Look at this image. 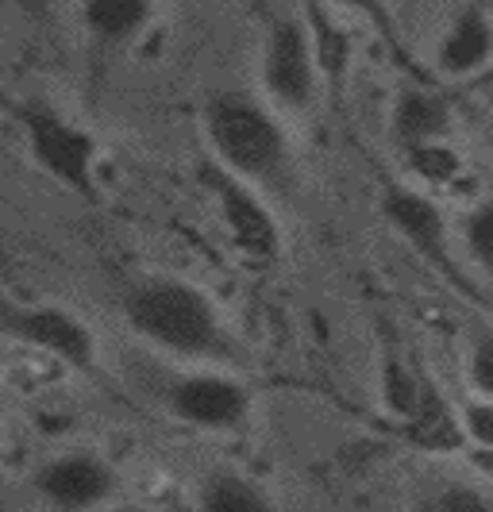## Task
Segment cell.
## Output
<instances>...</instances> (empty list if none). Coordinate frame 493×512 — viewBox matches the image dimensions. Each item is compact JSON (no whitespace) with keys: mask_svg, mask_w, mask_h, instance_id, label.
Returning a JSON list of instances; mask_svg holds the SVG:
<instances>
[{"mask_svg":"<svg viewBox=\"0 0 493 512\" xmlns=\"http://www.w3.org/2000/svg\"><path fill=\"white\" fill-rule=\"evenodd\" d=\"M131 328L182 359H235V343L228 339L220 316L212 312L201 289L185 282H143L128 293Z\"/></svg>","mask_w":493,"mask_h":512,"instance_id":"6da1fadb","label":"cell"},{"mask_svg":"<svg viewBox=\"0 0 493 512\" xmlns=\"http://www.w3.org/2000/svg\"><path fill=\"white\" fill-rule=\"evenodd\" d=\"M205 124L212 151L220 154V162L232 174L286 189L293 174L286 131L274 124V116L259 101L243 93H220L208 101Z\"/></svg>","mask_w":493,"mask_h":512,"instance_id":"7a4b0ae2","label":"cell"},{"mask_svg":"<svg viewBox=\"0 0 493 512\" xmlns=\"http://www.w3.org/2000/svg\"><path fill=\"white\" fill-rule=\"evenodd\" d=\"M24 128L27 147L39 158V166L62 185H70L74 193L89 197L93 193V166H97V139L39 101H31L24 108Z\"/></svg>","mask_w":493,"mask_h":512,"instance_id":"3957f363","label":"cell"},{"mask_svg":"<svg viewBox=\"0 0 493 512\" xmlns=\"http://www.w3.org/2000/svg\"><path fill=\"white\" fill-rule=\"evenodd\" d=\"M320 62L312 51V35L297 20H274L262 51V85L286 108H305L316 97Z\"/></svg>","mask_w":493,"mask_h":512,"instance_id":"277c9868","label":"cell"},{"mask_svg":"<svg viewBox=\"0 0 493 512\" xmlns=\"http://www.w3.org/2000/svg\"><path fill=\"white\" fill-rule=\"evenodd\" d=\"M162 401L178 420L212 432L235 428L251 409L247 385H239L228 374H182L162 389Z\"/></svg>","mask_w":493,"mask_h":512,"instance_id":"5b68a950","label":"cell"},{"mask_svg":"<svg viewBox=\"0 0 493 512\" xmlns=\"http://www.w3.org/2000/svg\"><path fill=\"white\" fill-rule=\"evenodd\" d=\"M4 328L12 339L20 343H31L39 351H47L54 359L70 362L78 370H89L97 362V339L93 332L81 324L74 312L54 305H39V308H8L4 312Z\"/></svg>","mask_w":493,"mask_h":512,"instance_id":"8992f818","label":"cell"},{"mask_svg":"<svg viewBox=\"0 0 493 512\" xmlns=\"http://www.w3.org/2000/svg\"><path fill=\"white\" fill-rule=\"evenodd\" d=\"M208 181V189L216 193V205H220V216L232 231L235 247L247 251L255 258H270L278 251V224L270 216V208L255 197V189L247 185V178L232 174L228 166L216 170V166H205L201 170Z\"/></svg>","mask_w":493,"mask_h":512,"instance_id":"52a82bcc","label":"cell"},{"mask_svg":"<svg viewBox=\"0 0 493 512\" xmlns=\"http://www.w3.org/2000/svg\"><path fill=\"white\" fill-rule=\"evenodd\" d=\"M35 489L58 509H89L116 489V474L97 455H66L35 474Z\"/></svg>","mask_w":493,"mask_h":512,"instance_id":"ba28073f","label":"cell"},{"mask_svg":"<svg viewBox=\"0 0 493 512\" xmlns=\"http://www.w3.org/2000/svg\"><path fill=\"white\" fill-rule=\"evenodd\" d=\"M382 212L428 262H436L443 270L451 266V258H447V224H443L440 208L432 205L428 197H420L413 189H401V185H390L386 197H382Z\"/></svg>","mask_w":493,"mask_h":512,"instance_id":"9c48e42d","label":"cell"},{"mask_svg":"<svg viewBox=\"0 0 493 512\" xmlns=\"http://www.w3.org/2000/svg\"><path fill=\"white\" fill-rule=\"evenodd\" d=\"M493 54V27L490 16L482 8H467L455 16L451 31L440 43V70L443 74H474L478 66H486Z\"/></svg>","mask_w":493,"mask_h":512,"instance_id":"30bf717a","label":"cell"},{"mask_svg":"<svg viewBox=\"0 0 493 512\" xmlns=\"http://www.w3.org/2000/svg\"><path fill=\"white\" fill-rule=\"evenodd\" d=\"M447 108L443 101H436L432 93L424 89H409L401 101H397V112H393V131L405 147H420V143H440L447 135Z\"/></svg>","mask_w":493,"mask_h":512,"instance_id":"8fae6325","label":"cell"},{"mask_svg":"<svg viewBox=\"0 0 493 512\" xmlns=\"http://www.w3.org/2000/svg\"><path fill=\"white\" fill-rule=\"evenodd\" d=\"M81 16L101 43H128L151 20V0H85Z\"/></svg>","mask_w":493,"mask_h":512,"instance_id":"7c38bea8","label":"cell"},{"mask_svg":"<svg viewBox=\"0 0 493 512\" xmlns=\"http://www.w3.org/2000/svg\"><path fill=\"white\" fill-rule=\"evenodd\" d=\"M309 35L316 62H320V74L332 77V81H343L347 62H351V39H347L343 27L332 24V16H328V8L320 0L309 4Z\"/></svg>","mask_w":493,"mask_h":512,"instance_id":"4fadbf2b","label":"cell"},{"mask_svg":"<svg viewBox=\"0 0 493 512\" xmlns=\"http://www.w3.org/2000/svg\"><path fill=\"white\" fill-rule=\"evenodd\" d=\"M197 505L212 512H262L270 509V497H262L259 486L251 478L224 470V474H212L205 486H201Z\"/></svg>","mask_w":493,"mask_h":512,"instance_id":"5bb4252c","label":"cell"},{"mask_svg":"<svg viewBox=\"0 0 493 512\" xmlns=\"http://www.w3.org/2000/svg\"><path fill=\"white\" fill-rule=\"evenodd\" d=\"M424 389L428 385H420L401 366V362H386V374H382V393H386V405H390L393 416H401V420H413V412L420 409V401H424Z\"/></svg>","mask_w":493,"mask_h":512,"instance_id":"9a60e30c","label":"cell"},{"mask_svg":"<svg viewBox=\"0 0 493 512\" xmlns=\"http://www.w3.org/2000/svg\"><path fill=\"white\" fill-rule=\"evenodd\" d=\"M463 239L474 262H482L486 270H493V201L478 205L463 224Z\"/></svg>","mask_w":493,"mask_h":512,"instance_id":"2e32d148","label":"cell"},{"mask_svg":"<svg viewBox=\"0 0 493 512\" xmlns=\"http://www.w3.org/2000/svg\"><path fill=\"white\" fill-rule=\"evenodd\" d=\"M409 162L420 178L428 181H451L459 174V158L440 147V143H420V147H409Z\"/></svg>","mask_w":493,"mask_h":512,"instance_id":"e0dca14e","label":"cell"},{"mask_svg":"<svg viewBox=\"0 0 493 512\" xmlns=\"http://www.w3.org/2000/svg\"><path fill=\"white\" fill-rule=\"evenodd\" d=\"M428 505H432V509H440V512H482V509H490V501H486L482 493H474L470 486H447L443 493H436Z\"/></svg>","mask_w":493,"mask_h":512,"instance_id":"ac0fdd59","label":"cell"},{"mask_svg":"<svg viewBox=\"0 0 493 512\" xmlns=\"http://www.w3.org/2000/svg\"><path fill=\"white\" fill-rule=\"evenodd\" d=\"M470 378L474 385L493 397V335H482L478 343H474V355H470Z\"/></svg>","mask_w":493,"mask_h":512,"instance_id":"d6986e66","label":"cell"},{"mask_svg":"<svg viewBox=\"0 0 493 512\" xmlns=\"http://www.w3.org/2000/svg\"><path fill=\"white\" fill-rule=\"evenodd\" d=\"M467 432L478 439V443L493 447V405H474V409L467 412Z\"/></svg>","mask_w":493,"mask_h":512,"instance_id":"ffe728a7","label":"cell"},{"mask_svg":"<svg viewBox=\"0 0 493 512\" xmlns=\"http://www.w3.org/2000/svg\"><path fill=\"white\" fill-rule=\"evenodd\" d=\"M339 4H347V8H355V12H363V16H370L374 24H378L382 31H386V35H393L390 12L382 8V0H339Z\"/></svg>","mask_w":493,"mask_h":512,"instance_id":"44dd1931","label":"cell"}]
</instances>
